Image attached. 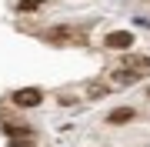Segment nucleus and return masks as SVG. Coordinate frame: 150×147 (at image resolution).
<instances>
[{"mask_svg":"<svg viewBox=\"0 0 150 147\" xmlns=\"http://www.w3.org/2000/svg\"><path fill=\"white\" fill-rule=\"evenodd\" d=\"M47 44H74V47H83L87 37H90V30L87 27H47L40 33Z\"/></svg>","mask_w":150,"mask_h":147,"instance_id":"1","label":"nucleus"},{"mask_svg":"<svg viewBox=\"0 0 150 147\" xmlns=\"http://www.w3.org/2000/svg\"><path fill=\"white\" fill-rule=\"evenodd\" d=\"M10 100L17 104V107H37V104L43 100V90L40 87H20L10 94Z\"/></svg>","mask_w":150,"mask_h":147,"instance_id":"2","label":"nucleus"},{"mask_svg":"<svg viewBox=\"0 0 150 147\" xmlns=\"http://www.w3.org/2000/svg\"><path fill=\"white\" fill-rule=\"evenodd\" d=\"M110 50H127V47H134V33L130 30H113V33H107V40H103Z\"/></svg>","mask_w":150,"mask_h":147,"instance_id":"3","label":"nucleus"},{"mask_svg":"<svg viewBox=\"0 0 150 147\" xmlns=\"http://www.w3.org/2000/svg\"><path fill=\"white\" fill-rule=\"evenodd\" d=\"M0 131L10 137V141H27V137H33V131H30L27 124H4Z\"/></svg>","mask_w":150,"mask_h":147,"instance_id":"4","label":"nucleus"},{"mask_svg":"<svg viewBox=\"0 0 150 147\" xmlns=\"http://www.w3.org/2000/svg\"><path fill=\"white\" fill-rule=\"evenodd\" d=\"M134 117H137L134 107H117V110H110V114H107V124H113V127H117V124H130Z\"/></svg>","mask_w":150,"mask_h":147,"instance_id":"5","label":"nucleus"},{"mask_svg":"<svg viewBox=\"0 0 150 147\" xmlns=\"http://www.w3.org/2000/svg\"><path fill=\"white\" fill-rule=\"evenodd\" d=\"M123 70H150V57H144V54H127V57H123Z\"/></svg>","mask_w":150,"mask_h":147,"instance_id":"6","label":"nucleus"},{"mask_svg":"<svg viewBox=\"0 0 150 147\" xmlns=\"http://www.w3.org/2000/svg\"><path fill=\"white\" fill-rule=\"evenodd\" d=\"M37 7H43V0H20L17 10H20V13H30V10H37Z\"/></svg>","mask_w":150,"mask_h":147,"instance_id":"7","label":"nucleus"},{"mask_svg":"<svg viewBox=\"0 0 150 147\" xmlns=\"http://www.w3.org/2000/svg\"><path fill=\"white\" fill-rule=\"evenodd\" d=\"M87 94H90V97H103L107 87H103V84H90V90H87Z\"/></svg>","mask_w":150,"mask_h":147,"instance_id":"8","label":"nucleus"},{"mask_svg":"<svg viewBox=\"0 0 150 147\" xmlns=\"http://www.w3.org/2000/svg\"><path fill=\"white\" fill-rule=\"evenodd\" d=\"M10 147H33V141L27 137V141H10Z\"/></svg>","mask_w":150,"mask_h":147,"instance_id":"9","label":"nucleus"}]
</instances>
